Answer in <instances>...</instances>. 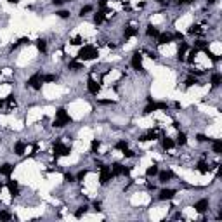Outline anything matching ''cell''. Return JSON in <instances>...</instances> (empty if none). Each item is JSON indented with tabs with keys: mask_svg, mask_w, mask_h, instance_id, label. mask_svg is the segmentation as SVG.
<instances>
[{
	"mask_svg": "<svg viewBox=\"0 0 222 222\" xmlns=\"http://www.w3.org/2000/svg\"><path fill=\"white\" fill-rule=\"evenodd\" d=\"M97 57V49L94 45H83L78 50V59L80 61H89V59H96Z\"/></svg>",
	"mask_w": 222,
	"mask_h": 222,
	"instance_id": "cell-1",
	"label": "cell"
},
{
	"mask_svg": "<svg viewBox=\"0 0 222 222\" xmlns=\"http://www.w3.org/2000/svg\"><path fill=\"white\" fill-rule=\"evenodd\" d=\"M71 122V118L69 115L66 113V109H57L56 111V120H54V127H64V125H68Z\"/></svg>",
	"mask_w": 222,
	"mask_h": 222,
	"instance_id": "cell-2",
	"label": "cell"
},
{
	"mask_svg": "<svg viewBox=\"0 0 222 222\" xmlns=\"http://www.w3.org/2000/svg\"><path fill=\"white\" fill-rule=\"evenodd\" d=\"M101 168V173H99V182L101 184H108L111 180V177H113V173H111V168L106 165H101L99 166Z\"/></svg>",
	"mask_w": 222,
	"mask_h": 222,
	"instance_id": "cell-3",
	"label": "cell"
},
{
	"mask_svg": "<svg viewBox=\"0 0 222 222\" xmlns=\"http://www.w3.org/2000/svg\"><path fill=\"white\" fill-rule=\"evenodd\" d=\"M54 154H56V158H57V156H68L69 147L68 146H64V144H61V142L57 141V142H54Z\"/></svg>",
	"mask_w": 222,
	"mask_h": 222,
	"instance_id": "cell-4",
	"label": "cell"
},
{
	"mask_svg": "<svg viewBox=\"0 0 222 222\" xmlns=\"http://www.w3.org/2000/svg\"><path fill=\"white\" fill-rule=\"evenodd\" d=\"M87 89H89L90 94L97 96V94H99V90H101V83L96 82L94 78H89V82H87Z\"/></svg>",
	"mask_w": 222,
	"mask_h": 222,
	"instance_id": "cell-5",
	"label": "cell"
},
{
	"mask_svg": "<svg viewBox=\"0 0 222 222\" xmlns=\"http://www.w3.org/2000/svg\"><path fill=\"white\" fill-rule=\"evenodd\" d=\"M42 76L40 75H33L30 80H28V85L31 87V89H35V90H40L42 89Z\"/></svg>",
	"mask_w": 222,
	"mask_h": 222,
	"instance_id": "cell-6",
	"label": "cell"
},
{
	"mask_svg": "<svg viewBox=\"0 0 222 222\" xmlns=\"http://www.w3.org/2000/svg\"><path fill=\"white\" fill-rule=\"evenodd\" d=\"M130 64H132V68L134 69H142V56L139 54V52H135V54L132 56V61H130Z\"/></svg>",
	"mask_w": 222,
	"mask_h": 222,
	"instance_id": "cell-7",
	"label": "cell"
},
{
	"mask_svg": "<svg viewBox=\"0 0 222 222\" xmlns=\"http://www.w3.org/2000/svg\"><path fill=\"white\" fill-rule=\"evenodd\" d=\"M28 149L26 142H23V141H17L16 144H14V153L17 154V156H21V154H24V151Z\"/></svg>",
	"mask_w": 222,
	"mask_h": 222,
	"instance_id": "cell-8",
	"label": "cell"
},
{
	"mask_svg": "<svg viewBox=\"0 0 222 222\" xmlns=\"http://www.w3.org/2000/svg\"><path fill=\"white\" fill-rule=\"evenodd\" d=\"M7 187H9V191H11L12 196H17V194H19V184H17L16 180H9V182H7Z\"/></svg>",
	"mask_w": 222,
	"mask_h": 222,
	"instance_id": "cell-9",
	"label": "cell"
},
{
	"mask_svg": "<svg viewBox=\"0 0 222 222\" xmlns=\"http://www.w3.org/2000/svg\"><path fill=\"white\" fill-rule=\"evenodd\" d=\"M175 191L173 189H161L160 191V200H172Z\"/></svg>",
	"mask_w": 222,
	"mask_h": 222,
	"instance_id": "cell-10",
	"label": "cell"
},
{
	"mask_svg": "<svg viewBox=\"0 0 222 222\" xmlns=\"http://www.w3.org/2000/svg\"><path fill=\"white\" fill-rule=\"evenodd\" d=\"M194 208H196V212H200V214L207 212L208 210V200H200L196 205H194Z\"/></svg>",
	"mask_w": 222,
	"mask_h": 222,
	"instance_id": "cell-11",
	"label": "cell"
},
{
	"mask_svg": "<svg viewBox=\"0 0 222 222\" xmlns=\"http://www.w3.org/2000/svg\"><path fill=\"white\" fill-rule=\"evenodd\" d=\"M173 177V173L170 170H163V172H160V182H168V180Z\"/></svg>",
	"mask_w": 222,
	"mask_h": 222,
	"instance_id": "cell-12",
	"label": "cell"
},
{
	"mask_svg": "<svg viewBox=\"0 0 222 222\" xmlns=\"http://www.w3.org/2000/svg\"><path fill=\"white\" fill-rule=\"evenodd\" d=\"M12 170H14V166L11 165V163H4V165L0 166V173H2V175H11Z\"/></svg>",
	"mask_w": 222,
	"mask_h": 222,
	"instance_id": "cell-13",
	"label": "cell"
},
{
	"mask_svg": "<svg viewBox=\"0 0 222 222\" xmlns=\"http://www.w3.org/2000/svg\"><path fill=\"white\" fill-rule=\"evenodd\" d=\"M172 35L170 33H163V35H158V43H161V45H163V43H170V42H172Z\"/></svg>",
	"mask_w": 222,
	"mask_h": 222,
	"instance_id": "cell-14",
	"label": "cell"
},
{
	"mask_svg": "<svg viewBox=\"0 0 222 222\" xmlns=\"http://www.w3.org/2000/svg\"><path fill=\"white\" fill-rule=\"evenodd\" d=\"M123 35H125V38H132V36H135V35H137V28L127 26V28H125V31H123Z\"/></svg>",
	"mask_w": 222,
	"mask_h": 222,
	"instance_id": "cell-15",
	"label": "cell"
},
{
	"mask_svg": "<svg viewBox=\"0 0 222 222\" xmlns=\"http://www.w3.org/2000/svg\"><path fill=\"white\" fill-rule=\"evenodd\" d=\"M104 17H106V12H104V11H97V12L94 14V23H96V24H101L104 21Z\"/></svg>",
	"mask_w": 222,
	"mask_h": 222,
	"instance_id": "cell-16",
	"label": "cell"
},
{
	"mask_svg": "<svg viewBox=\"0 0 222 222\" xmlns=\"http://www.w3.org/2000/svg\"><path fill=\"white\" fill-rule=\"evenodd\" d=\"M161 146H163V149H172L173 146H175V142H173L170 137H165L161 141Z\"/></svg>",
	"mask_w": 222,
	"mask_h": 222,
	"instance_id": "cell-17",
	"label": "cell"
},
{
	"mask_svg": "<svg viewBox=\"0 0 222 222\" xmlns=\"http://www.w3.org/2000/svg\"><path fill=\"white\" fill-rule=\"evenodd\" d=\"M210 82H212V85H214V87H219V85H220V82H222V75H220V73H215V75H212V80H210Z\"/></svg>",
	"mask_w": 222,
	"mask_h": 222,
	"instance_id": "cell-18",
	"label": "cell"
},
{
	"mask_svg": "<svg viewBox=\"0 0 222 222\" xmlns=\"http://www.w3.org/2000/svg\"><path fill=\"white\" fill-rule=\"evenodd\" d=\"M146 33H147V36H158L160 31H158V28H156V26H147Z\"/></svg>",
	"mask_w": 222,
	"mask_h": 222,
	"instance_id": "cell-19",
	"label": "cell"
},
{
	"mask_svg": "<svg viewBox=\"0 0 222 222\" xmlns=\"http://www.w3.org/2000/svg\"><path fill=\"white\" fill-rule=\"evenodd\" d=\"M198 170H200L201 173H207V172H210V166H208V163H205V161H200V163H198Z\"/></svg>",
	"mask_w": 222,
	"mask_h": 222,
	"instance_id": "cell-20",
	"label": "cell"
},
{
	"mask_svg": "<svg viewBox=\"0 0 222 222\" xmlns=\"http://www.w3.org/2000/svg\"><path fill=\"white\" fill-rule=\"evenodd\" d=\"M156 173H158V166H156V165L147 166V170H146V175H149V177H151V175H156Z\"/></svg>",
	"mask_w": 222,
	"mask_h": 222,
	"instance_id": "cell-21",
	"label": "cell"
},
{
	"mask_svg": "<svg viewBox=\"0 0 222 222\" xmlns=\"http://www.w3.org/2000/svg\"><path fill=\"white\" fill-rule=\"evenodd\" d=\"M82 62H78V61H71L69 62V69H73V71H78V69H82Z\"/></svg>",
	"mask_w": 222,
	"mask_h": 222,
	"instance_id": "cell-22",
	"label": "cell"
},
{
	"mask_svg": "<svg viewBox=\"0 0 222 222\" xmlns=\"http://www.w3.org/2000/svg\"><path fill=\"white\" fill-rule=\"evenodd\" d=\"M187 142V137H186V134H182V132H180L179 135H177V144L179 146H184Z\"/></svg>",
	"mask_w": 222,
	"mask_h": 222,
	"instance_id": "cell-23",
	"label": "cell"
},
{
	"mask_svg": "<svg viewBox=\"0 0 222 222\" xmlns=\"http://www.w3.org/2000/svg\"><path fill=\"white\" fill-rule=\"evenodd\" d=\"M214 153H217V154L222 153V142L220 141H214Z\"/></svg>",
	"mask_w": 222,
	"mask_h": 222,
	"instance_id": "cell-24",
	"label": "cell"
},
{
	"mask_svg": "<svg viewBox=\"0 0 222 222\" xmlns=\"http://www.w3.org/2000/svg\"><path fill=\"white\" fill-rule=\"evenodd\" d=\"M36 49H38L40 52H45V50H47V43H45V40H38V42H36Z\"/></svg>",
	"mask_w": 222,
	"mask_h": 222,
	"instance_id": "cell-25",
	"label": "cell"
},
{
	"mask_svg": "<svg viewBox=\"0 0 222 222\" xmlns=\"http://www.w3.org/2000/svg\"><path fill=\"white\" fill-rule=\"evenodd\" d=\"M186 50H187V45H186V43H182V45H180V49H179V59H180V61H184Z\"/></svg>",
	"mask_w": 222,
	"mask_h": 222,
	"instance_id": "cell-26",
	"label": "cell"
},
{
	"mask_svg": "<svg viewBox=\"0 0 222 222\" xmlns=\"http://www.w3.org/2000/svg\"><path fill=\"white\" fill-rule=\"evenodd\" d=\"M11 219H12V215L9 214L7 210H2V212H0V220H11Z\"/></svg>",
	"mask_w": 222,
	"mask_h": 222,
	"instance_id": "cell-27",
	"label": "cell"
},
{
	"mask_svg": "<svg viewBox=\"0 0 222 222\" xmlns=\"http://www.w3.org/2000/svg\"><path fill=\"white\" fill-rule=\"evenodd\" d=\"M99 146H101V141H97V139H94V141H92V144H90V147H92V153H97V149H99Z\"/></svg>",
	"mask_w": 222,
	"mask_h": 222,
	"instance_id": "cell-28",
	"label": "cell"
},
{
	"mask_svg": "<svg viewBox=\"0 0 222 222\" xmlns=\"http://www.w3.org/2000/svg\"><path fill=\"white\" fill-rule=\"evenodd\" d=\"M127 147H128L127 141H118V142H116V149H122V151H125Z\"/></svg>",
	"mask_w": 222,
	"mask_h": 222,
	"instance_id": "cell-29",
	"label": "cell"
},
{
	"mask_svg": "<svg viewBox=\"0 0 222 222\" xmlns=\"http://www.w3.org/2000/svg\"><path fill=\"white\" fill-rule=\"evenodd\" d=\"M57 80V76L56 75H45V76H42V82H56Z\"/></svg>",
	"mask_w": 222,
	"mask_h": 222,
	"instance_id": "cell-30",
	"label": "cell"
},
{
	"mask_svg": "<svg viewBox=\"0 0 222 222\" xmlns=\"http://www.w3.org/2000/svg\"><path fill=\"white\" fill-rule=\"evenodd\" d=\"M194 83H198V80L193 78V76H189V78L186 80V87H191V85H194Z\"/></svg>",
	"mask_w": 222,
	"mask_h": 222,
	"instance_id": "cell-31",
	"label": "cell"
},
{
	"mask_svg": "<svg viewBox=\"0 0 222 222\" xmlns=\"http://www.w3.org/2000/svg\"><path fill=\"white\" fill-rule=\"evenodd\" d=\"M7 104H9V108H14V106H16V99H14V96L7 97Z\"/></svg>",
	"mask_w": 222,
	"mask_h": 222,
	"instance_id": "cell-32",
	"label": "cell"
},
{
	"mask_svg": "<svg viewBox=\"0 0 222 222\" xmlns=\"http://www.w3.org/2000/svg\"><path fill=\"white\" fill-rule=\"evenodd\" d=\"M59 17H62V19H66V17H69V12L68 11H59V12H56Z\"/></svg>",
	"mask_w": 222,
	"mask_h": 222,
	"instance_id": "cell-33",
	"label": "cell"
},
{
	"mask_svg": "<svg viewBox=\"0 0 222 222\" xmlns=\"http://www.w3.org/2000/svg\"><path fill=\"white\" fill-rule=\"evenodd\" d=\"M92 11V7L90 5H85V7H82V11H80V16H85L87 12H90Z\"/></svg>",
	"mask_w": 222,
	"mask_h": 222,
	"instance_id": "cell-34",
	"label": "cell"
},
{
	"mask_svg": "<svg viewBox=\"0 0 222 222\" xmlns=\"http://www.w3.org/2000/svg\"><path fill=\"white\" fill-rule=\"evenodd\" d=\"M85 212H87V207H80L78 210H76V217H82Z\"/></svg>",
	"mask_w": 222,
	"mask_h": 222,
	"instance_id": "cell-35",
	"label": "cell"
},
{
	"mask_svg": "<svg viewBox=\"0 0 222 222\" xmlns=\"http://www.w3.org/2000/svg\"><path fill=\"white\" fill-rule=\"evenodd\" d=\"M87 175V170H82V172H78V175H76V179L78 180H83V177Z\"/></svg>",
	"mask_w": 222,
	"mask_h": 222,
	"instance_id": "cell-36",
	"label": "cell"
},
{
	"mask_svg": "<svg viewBox=\"0 0 222 222\" xmlns=\"http://www.w3.org/2000/svg\"><path fill=\"white\" fill-rule=\"evenodd\" d=\"M64 180H66V182H73V180H75V177H73L71 173H66V175H64Z\"/></svg>",
	"mask_w": 222,
	"mask_h": 222,
	"instance_id": "cell-37",
	"label": "cell"
},
{
	"mask_svg": "<svg viewBox=\"0 0 222 222\" xmlns=\"http://www.w3.org/2000/svg\"><path fill=\"white\" fill-rule=\"evenodd\" d=\"M71 43H73V45H80V43H82V38H78V36H76V38L71 40Z\"/></svg>",
	"mask_w": 222,
	"mask_h": 222,
	"instance_id": "cell-38",
	"label": "cell"
},
{
	"mask_svg": "<svg viewBox=\"0 0 222 222\" xmlns=\"http://www.w3.org/2000/svg\"><path fill=\"white\" fill-rule=\"evenodd\" d=\"M198 141H200V142H205V141H207V137H205V135H198Z\"/></svg>",
	"mask_w": 222,
	"mask_h": 222,
	"instance_id": "cell-39",
	"label": "cell"
},
{
	"mask_svg": "<svg viewBox=\"0 0 222 222\" xmlns=\"http://www.w3.org/2000/svg\"><path fill=\"white\" fill-rule=\"evenodd\" d=\"M52 2H54V5H61L64 0H52Z\"/></svg>",
	"mask_w": 222,
	"mask_h": 222,
	"instance_id": "cell-40",
	"label": "cell"
},
{
	"mask_svg": "<svg viewBox=\"0 0 222 222\" xmlns=\"http://www.w3.org/2000/svg\"><path fill=\"white\" fill-rule=\"evenodd\" d=\"M7 2H11V4H17L19 0H7Z\"/></svg>",
	"mask_w": 222,
	"mask_h": 222,
	"instance_id": "cell-41",
	"label": "cell"
},
{
	"mask_svg": "<svg viewBox=\"0 0 222 222\" xmlns=\"http://www.w3.org/2000/svg\"><path fill=\"white\" fill-rule=\"evenodd\" d=\"M2 106H4V101H2V99H0V108H2Z\"/></svg>",
	"mask_w": 222,
	"mask_h": 222,
	"instance_id": "cell-42",
	"label": "cell"
},
{
	"mask_svg": "<svg viewBox=\"0 0 222 222\" xmlns=\"http://www.w3.org/2000/svg\"><path fill=\"white\" fill-rule=\"evenodd\" d=\"M207 2H208V4H214L215 0H207Z\"/></svg>",
	"mask_w": 222,
	"mask_h": 222,
	"instance_id": "cell-43",
	"label": "cell"
},
{
	"mask_svg": "<svg viewBox=\"0 0 222 222\" xmlns=\"http://www.w3.org/2000/svg\"><path fill=\"white\" fill-rule=\"evenodd\" d=\"M0 191H2V184H0Z\"/></svg>",
	"mask_w": 222,
	"mask_h": 222,
	"instance_id": "cell-44",
	"label": "cell"
}]
</instances>
